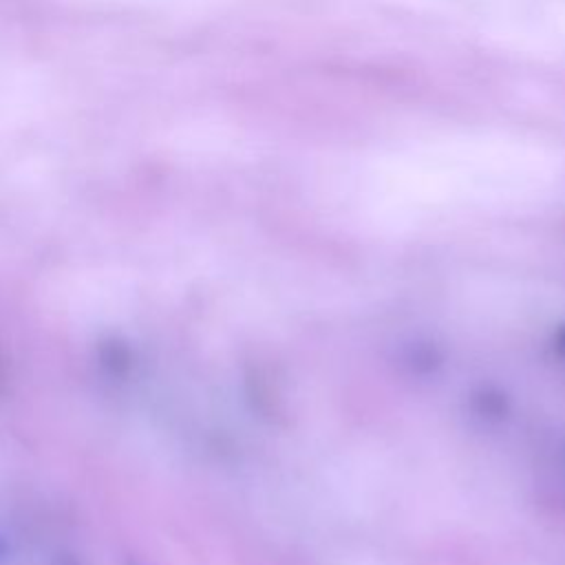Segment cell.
Returning a JSON list of instances; mask_svg holds the SVG:
<instances>
[{
    "instance_id": "cell-1",
    "label": "cell",
    "mask_w": 565,
    "mask_h": 565,
    "mask_svg": "<svg viewBox=\"0 0 565 565\" xmlns=\"http://www.w3.org/2000/svg\"><path fill=\"white\" fill-rule=\"evenodd\" d=\"M477 404L475 411L483 419H503L508 415V395L505 393H492L490 388H483L481 393L475 395Z\"/></svg>"
},
{
    "instance_id": "cell-2",
    "label": "cell",
    "mask_w": 565,
    "mask_h": 565,
    "mask_svg": "<svg viewBox=\"0 0 565 565\" xmlns=\"http://www.w3.org/2000/svg\"><path fill=\"white\" fill-rule=\"evenodd\" d=\"M552 347H554V351H556L561 358H565V322L556 324V329H554V333H552Z\"/></svg>"
}]
</instances>
